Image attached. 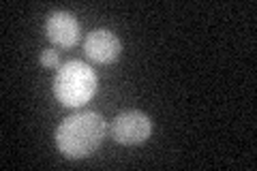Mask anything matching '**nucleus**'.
Masks as SVG:
<instances>
[{
	"label": "nucleus",
	"instance_id": "nucleus-1",
	"mask_svg": "<svg viewBox=\"0 0 257 171\" xmlns=\"http://www.w3.org/2000/svg\"><path fill=\"white\" fill-rule=\"evenodd\" d=\"M105 133L107 124L101 113L79 111L64 118L62 124L56 128V148L67 158H86L99 150Z\"/></svg>",
	"mask_w": 257,
	"mask_h": 171
},
{
	"label": "nucleus",
	"instance_id": "nucleus-2",
	"mask_svg": "<svg viewBox=\"0 0 257 171\" xmlns=\"http://www.w3.org/2000/svg\"><path fill=\"white\" fill-rule=\"evenodd\" d=\"M96 92V75L82 60H69L54 77V94L64 107H84Z\"/></svg>",
	"mask_w": 257,
	"mask_h": 171
},
{
	"label": "nucleus",
	"instance_id": "nucleus-3",
	"mask_svg": "<svg viewBox=\"0 0 257 171\" xmlns=\"http://www.w3.org/2000/svg\"><path fill=\"white\" fill-rule=\"evenodd\" d=\"M152 133V122L144 111L128 109L118 113L111 122V139L122 145L144 143Z\"/></svg>",
	"mask_w": 257,
	"mask_h": 171
},
{
	"label": "nucleus",
	"instance_id": "nucleus-4",
	"mask_svg": "<svg viewBox=\"0 0 257 171\" xmlns=\"http://www.w3.org/2000/svg\"><path fill=\"white\" fill-rule=\"evenodd\" d=\"M84 52L88 60H92L94 64H111L118 60L120 52H122V43L111 30L99 28L84 39Z\"/></svg>",
	"mask_w": 257,
	"mask_h": 171
},
{
	"label": "nucleus",
	"instance_id": "nucleus-5",
	"mask_svg": "<svg viewBox=\"0 0 257 171\" xmlns=\"http://www.w3.org/2000/svg\"><path fill=\"white\" fill-rule=\"evenodd\" d=\"M45 37L56 47L69 50L79 41V22L69 11H54L45 20Z\"/></svg>",
	"mask_w": 257,
	"mask_h": 171
},
{
	"label": "nucleus",
	"instance_id": "nucleus-6",
	"mask_svg": "<svg viewBox=\"0 0 257 171\" xmlns=\"http://www.w3.org/2000/svg\"><path fill=\"white\" fill-rule=\"evenodd\" d=\"M41 64L47 69H56L60 64V58H58V52L54 50H43L41 52Z\"/></svg>",
	"mask_w": 257,
	"mask_h": 171
}]
</instances>
